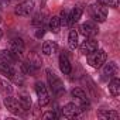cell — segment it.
I'll return each mask as SVG.
<instances>
[{
	"label": "cell",
	"mask_w": 120,
	"mask_h": 120,
	"mask_svg": "<svg viewBox=\"0 0 120 120\" xmlns=\"http://www.w3.org/2000/svg\"><path fill=\"white\" fill-rule=\"evenodd\" d=\"M59 21H61V26H67L68 21H69V11L68 10H62L61 11V16H59Z\"/></svg>",
	"instance_id": "cell-27"
},
{
	"label": "cell",
	"mask_w": 120,
	"mask_h": 120,
	"mask_svg": "<svg viewBox=\"0 0 120 120\" xmlns=\"http://www.w3.org/2000/svg\"><path fill=\"white\" fill-rule=\"evenodd\" d=\"M45 17H47V14L45 13H37L34 17H33V20H31V23H33V26H35V27H42L44 26V23H45Z\"/></svg>",
	"instance_id": "cell-25"
},
{
	"label": "cell",
	"mask_w": 120,
	"mask_h": 120,
	"mask_svg": "<svg viewBox=\"0 0 120 120\" xmlns=\"http://www.w3.org/2000/svg\"><path fill=\"white\" fill-rule=\"evenodd\" d=\"M0 23H2V17H0Z\"/></svg>",
	"instance_id": "cell-32"
},
{
	"label": "cell",
	"mask_w": 120,
	"mask_h": 120,
	"mask_svg": "<svg viewBox=\"0 0 120 120\" xmlns=\"http://www.w3.org/2000/svg\"><path fill=\"white\" fill-rule=\"evenodd\" d=\"M42 119H45V120H47V119H52V120H54V119H58V114H56L55 112H45V113L42 114Z\"/></svg>",
	"instance_id": "cell-28"
},
{
	"label": "cell",
	"mask_w": 120,
	"mask_h": 120,
	"mask_svg": "<svg viewBox=\"0 0 120 120\" xmlns=\"http://www.w3.org/2000/svg\"><path fill=\"white\" fill-rule=\"evenodd\" d=\"M2 37H3V30L0 28V40H2Z\"/></svg>",
	"instance_id": "cell-30"
},
{
	"label": "cell",
	"mask_w": 120,
	"mask_h": 120,
	"mask_svg": "<svg viewBox=\"0 0 120 120\" xmlns=\"http://www.w3.org/2000/svg\"><path fill=\"white\" fill-rule=\"evenodd\" d=\"M10 49L13 52H16L17 55H21L26 49V45H24V41L21 38H13L10 41Z\"/></svg>",
	"instance_id": "cell-14"
},
{
	"label": "cell",
	"mask_w": 120,
	"mask_h": 120,
	"mask_svg": "<svg viewBox=\"0 0 120 120\" xmlns=\"http://www.w3.org/2000/svg\"><path fill=\"white\" fill-rule=\"evenodd\" d=\"M68 47L71 49H76L78 47V31L74 28L69 31V35H68Z\"/></svg>",
	"instance_id": "cell-21"
},
{
	"label": "cell",
	"mask_w": 120,
	"mask_h": 120,
	"mask_svg": "<svg viewBox=\"0 0 120 120\" xmlns=\"http://www.w3.org/2000/svg\"><path fill=\"white\" fill-rule=\"evenodd\" d=\"M48 27L52 33H58L61 30V21H59V17L58 16H52L49 19V23H48Z\"/></svg>",
	"instance_id": "cell-22"
},
{
	"label": "cell",
	"mask_w": 120,
	"mask_h": 120,
	"mask_svg": "<svg viewBox=\"0 0 120 120\" xmlns=\"http://www.w3.org/2000/svg\"><path fill=\"white\" fill-rule=\"evenodd\" d=\"M72 96H74V99H75V103H76L82 110H88V109H89L90 102H89L86 93H85L81 88H75V89H72Z\"/></svg>",
	"instance_id": "cell-4"
},
{
	"label": "cell",
	"mask_w": 120,
	"mask_h": 120,
	"mask_svg": "<svg viewBox=\"0 0 120 120\" xmlns=\"http://www.w3.org/2000/svg\"><path fill=\"white\" fill-rule=\"evenodd\" d=\"M79 31H81V34L85 35V38H93V37L98 35L99 28H98V26H96L95 23H92V21H86V23H83V24L81 26Z\"/></svg>",
	"instance_id": "cell-9"
},
{
	"label": "cell",
	"mask_w": 120,
	"mask_h": 120,
	"mask_svg": "<svg viewBox=\"0 0 120 120\" xmlns=\"http://www.w3.org/2000/svg\"><path fill=\"white\" fill-rule=\"evenodd\" d=\"M61 113L64 117L67 119H75L78 117L81 113H82V109L76 105V103H67L62 109H61Z\"/></svg>",
	"instance_id": "cell-8"
},
{
	"label": "cell",
	"mask_w": 120,
	"mask_h": 120,
	"mask_svg": "<svg viewBox=\"0 0 120 120\" xmlns=\"http://www.w3.org/2000/svg\"><path fill=\"white\" fill-rule=\"evenodd\" d=\"M4 106L7 107V110L9 112H11L13 114H20L21 113V106H20V103H19V100L16 99V98H13L11 95H7L6 98H4Z\"/></svg>",
	"instance_id": "cell-10"
},
{
	"label": "cell",
	"mask_w": 120,
	"mask_h": 120,
	"mask_svg": "<svg viewBox=\"0 0 120 120\" xmlns=\"http://www.w3.org/2000/svg\"><path fill=\"white\" fill-rule=\"evenodd\" d=\"M19 103H20V106L24 112H28L31 109V98L27 93H21L19 96Z\"/></svg>",
	"instance_id": "cell-17"
},
{
	"label": "cell",
	"mask_w": 120,
	"mask_h": 120,
	"mask_svg": "<svg viewBox=\"0 0 120 120\" xmlns=\"http://www.w3.org/2000/svg\"><path fill=\"white\" fill-rule=\"evenodd\" d=\"M37 67L34 65V64H31L30 61H27V62H23L21 64V72L23 74H26V75H35V72H37Z\"/></svg>",
	"instance_id": "cell-19"
},
{
	"label": "cell",
	"mask_w": 120,
	"mask_h": 120,
	"mask_svg": "<svg viewBox=\"0 0 120 120\" xmlns=\"http://www.w3.org/2000/svg\"><path fill=\"white\" fill-rule=\"evenodd\" d=\"M34 10V3L31 2V0H26V2H21L16 6V10L14 13L20 17H28Z\"/></svg>",
	"instance_id": "cell-7"
},
{
	"label": "cell",
	"mask_w": 120,
	"mask_h": 120,
	"mask_svg": "<svg viewBox=\"0 0 120 120\" xmlns=\"http://www.w3.org/2000/svg\"><path fill=\"white\" fill-rule=\"evenodd\" d=\"M35 92H37V96H38V105H40L41 107L47 106V105L51 102L48 89H47V86H45L42 82H37V83H35Z\"/></svg>",
	"instance_id": "cell-5"
},
{
	"label": "cell",
	"mask_w": 120,
	"mask_h": 120,
	"mask_svg": "<svg viewBox=\"0 0 120 120\" xmlns=\"http://www.w3.org/2000/svg\"><path fill=\"white\" fill-rule=\"evenodd\" d=\"M56 49H58V45L55 41H45L42 44V52L45 55H51V54L56 52Z\"/></svg>",
	"instance_id": "cell-18"
},
{
	"label": "cell",
	"mask_w": 120,
	"mask_h": 120,
	"mask_svg": "<svg viewBox=\"0 0 120 120\" xmlns=\"http://www.w3.org/2000/svg\"><path fill=\"white\" fill-rule=\"evenodd\" d=\"M98 116L102 119H106V120H117L119 119V113L113 112V110H100L98 113Z\"/></svg>",
	"instance_id": "cell-23"
},
{
	"label": "cell",
	"mask_w": 120,
	"mask_h": 120,
	"mask_svg": "<svg viewBox=\"0 0 120 120\" xmlns=\"http://www.w3.org/2000/svg\"><path fill=\"white\" fill-rule=\"evenodd\" d=\"M0 74L9 76L10 79L16 81V82H21L20 79H17V72H16V69L13 68V64L7 62L6 59H3V58H0Z\"/></svg>",
	"instance_id": "cell-6"
},
{
	"label": "cell",
	"mask_w": 120,
	"mask_h": 120,
	"mask_svg": "<svg viewBox=\"0 0 120 120\" xmlns=\"http://www.w3.org/2000/svg\"><path fill=\"white\" fill-rule=\"evenodd\" d=\"M47 79H48V83H49V88L52 90V93L58 98L64 95L65 92V86H64V82L61 81V78H59L52 69H47Z\"/></svg>",
	"instance_id": "cell-1"
},
{
	"label": "cell",
	"mask_w": 120,
	"mask_h": 120,
	"mask_svg": "<svg viewBox=\"0 0 120 120\" xmlns=\"http://www.w3.org/2000/svg\"><path fill=\"white\" fill-rule=\"evenodd\" d=\"M109 90L113 96H119L120 95V81L114 76L112 78V81L109 82Z\"/></svg>",
	"instance_id": "cell-20"
},
{
	"label": "cell",
	"mask_w": 120,
	"mask_h": 120,
	"mask_svg": "<svg viewBox=\"0 0 120 120\" xmlns=\"http://www.w3.org/2000/svg\"><path fill=\"white\" fill-rule=\"evenodd\" d=\"M98 48H99V44H98V41H96L95 38H86V40L81 44V52H82L83 55H88V54L93 52V51L98 49Z\"/></svg>",
	"instance_id": "cell-11"
},
{
	"label": "cell",
	"mask_w": 120,
	"mask_h": 120,
	"mask_svg": "<svg viewBox=\"0 0 120 120\" xmlns=\"http://www.w3.org/2000/svg\"><path fill=\"white\" fill-rule=\"evenodd\" d=\"M0 58L6 59V61H7V62H10V64H14V62H17V61H19L20 55H17V54H16V52H13L11 49H3V51H0Z\"/></svg>",
	"instance_id": "cell-15"
},
{
	"label": "cell",
	"mask_w": 120,
	"mask_h": 120,
	"mask_svg": "<svg viewBox=\"0 0 120 120\" xmlns=\"http://www.w3.org/2000/svg\"><path fill=\"white\" fill-rule=\"evenodd\" d=\"M59 68H61V71H62V74H64V75H69V74H71V71H72L71 61H69L68 55L65 54V51L59 54Z\"/></svg>",
	"instance_id": "cell-12"
},
{
	"label": "cell",
	"mask_w": 120,
	"mask_h": 120,
	"mask_svg": "<svg viewBox=\"0 0 120 120\" xmlns=\"http://www.w3.org/2000/svg\"><path fill=\"white\" fill-rule=\"evenodd\" d=\"M82 13H83V9H82V6H76L72 11H71V14H69V21H68V24H75V23H78L79 21V19H81V16H82Z\"/></svg>",
	"instance_id": "cell-16"
},
{
	"label": "cell",
	"mask_w": 120,
	"mask_h": 120,
	"mask_svg": "<svg viewBox=\"0 0 120 120\" xmlns=\"http://www.w3.org/2000/svg\"><path fill=\"white\" fill-rule=\"evenodd\" d=\"M88 64L92 67V68H100L103 67V64L106 62V59H107V54L105 49H95L93 52L88 54Z\"/></svg>",
	"instance_id": "cell-2"
},
{
	"label": "cell",
	"mask_w": 120,
	"mask_h": 120,
	"mask_svg": "<svg viewBox=\"0 0 120 120\" xmlns=\"http://www.w3.org/2000/svg\"><path fill=\"white\" fill-rule=\"evenodd\" d=\"M0 10H2V3H0Z\"/></svg>",
	"instance_id": "cell-31"
},
{
	"label": "cell",
	"mask_w": 120,
	"mask_h": 120,
	"mask_svg": "<svg viewBox=\"0 0 120 120\" xmlns=\"http://www.w3.org/2000/svg\"><path fill=\"white\" fill-rule=\"evenodd\" d=\"M0 93L4 95V96L13 93V86H11L7 81H4V79H2V78H0Z\"/></svg>",
	"instance_id": "cell-24"
},
{
	"label": "cell",
	"mask_w": 120,
	"mask_h": 120,
	"mask_svg": "<svg viewBox=\"0 0 120 120\" xmlns=\"http://www.w3.org/2000/svg\"><path fill=\"white\" fill-rule=\"evenodd\" d=\"M98 2L106 7H113V9L119 7V0H98Z\"/></svg>",
	"instance_id": "cell-26"
},
{
	"label": "cell",
	"mask_w": 120,
	"mask_h": 120,
	"mask_svg": "<svg viewBox=\"0 0 120 120\" xmlns=\"http://www.w3.org/2000/svg\"><path fill=\"white\" fill-rule=\"evenodd\" d=\"M105 67H103V76L105 78H114L116 75H117V64L116 62H113V61H110V62H105L103 64Z\"/></svg>",
	"instance_id": "cell-13"
},
{
	"label": "cell",
	"mask_w": 120,
	"mask_h": 120,
	"mask_svg": "<svg viewBox=\"0 0 120 120\" xmlns=\"http://www.w3.org/2000/svg\"><path fill=\"white\" fill-rule=\"evenodd\" d=\"M89 14H90V17H92L95 21L103 23V21H106V19H107V7L103 6V4H100V3L98 2V3H95V4H90V7H89Z\"/></svg>",
	"instance_id": "cell-3"
},
{
	"label": "cell",
	"mask_w": 120,
	"mask_h": 120,
	"mask_svg": "<svg viewBox=\"0 0 120 120\" xmlns=\"http://www.w3.org/2000/svg\"><path fill=\"white\" fill-rule=\"evenodd\" d=\"M44 30H45V28H44V26H42V27H38V30H37V33H35V37H37V38L42 37V35H44V33H45Z\"/></svg>",
	"instance_id": "cell-29"
}]
</instances>
